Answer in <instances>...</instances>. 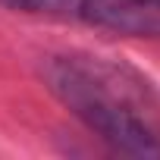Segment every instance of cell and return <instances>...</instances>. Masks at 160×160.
Segmentation results:
<instances>
[{"label":"cell","mask_w":160,"mask_h":160,"mask_svg":"<svg viewBox=\"0 0 160 160\" xmlns=\"http://www.w3.org/2000/svg\"><path fill=\"white\" fill-rule=\"evenodd\" d=\"M44 82L94 135L129 157H160V107L148 82L101 57H47Z\"/></svg>","instance_id":"cell-1"},{"label":"cell","mask_w":160,"mask_h":160,"mask_svg":"<svg viewBox=\"0 0 160 160\" xmlns=\"http://www.w3.org/2000/svg\"><path fill=\"white\" fill-rule=\"evenodd\" d=\"M13 10L22 13H38V16H57V19H78L85 22L94 0H0Z\"/></svg>","instance_id":"cell-2"}]
</instances>
